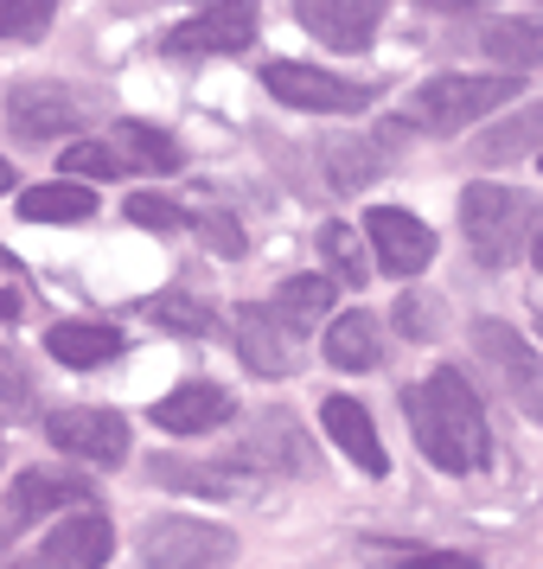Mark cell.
<instances>
[{
	"label": "cell",
	"mask_w": 543,
	"mask_h": 569,
	"mask_svg": "<svg viewBox=\"0 0 543 569\" xmlns=\"http://www.w3.org/2000/svg\"><path fill=\"white\" fill-rule=\"evenodd\" d=\"M461 231L473 243V257L486 269H505L531 250V231H537V206L517 192V186H492L473 180L461 192Z\"/></svg>",
	"instance_id": "6da1fadb"
},
{
	"label": "cell",
	"mask_w": 543,
	"mask_h": 569,
	"mask_svg": "<svg viewBox=\"0 0 543 569\" xmlns=\"http://www.w3.org/2000/svg\"><path fill=\"white\" fill-rule=\"evenodd\" d=\"M524 90L517 78H461V71H448V78H429L410 90V103H403V122L422 134H461L473 122H486L492 109H505Z\"/></svg>",
	"instance_id": "7a4b0ae2"
},
{
	"label": "cell",
	"mask_w": 543,
	"mask_h": 569,
	"mask_svg": "<svg viewBox=\"0 0 543 569\" xmlns=\"http://www.w3.org/2000/svg\"><path fill=\"white\" fill-rule=\"evenodd\" d=\"M237 543L224 525H205V518L185 512H160L141 525V569H218Z\"/></svg>",
	"instance_id": "3957f363"
},
{
	"label": "cell",
	"mask_w": 543,
	"mask_h": 569,
	"mask_svg": "<svg viewBox=\"0 0 543 569\" xmlns=\"http://www.w3.org/2000/svg\"><path fill=\"white\" fill-rule=\"evenodd\" d=\"M262 90L288 109H313V116H359L371 109V83L333 78V71H313V64H294V58H275L262 64Z\"/></svg>",
	"instance_id": "277c9868"
},
{
	"label": "cell",
	"mask_w": 543,
	"mask_h": 569,
	"mask_svg": "<svg viewBox=\"0 0 543 569\" xmlns=\"http://www.w3.org/2000/svg\"><path fill=\"white\" fill-rule=\"evenodd\" d=\"M422 397H429V410H435L441 436L454 441V455H461V467L473 473V467H486L492 455V436H486V403L473 397V385H466L454 365H435V378L422 385Z\"/></svg>",
	"instance_id": "5b68a950"
},
{
	"label": "cell",
	"mask_w": 543,
	"mask_h": 569,
	"mask_svg": "<svg viewBox=\"0 0 543 569\" xmlns=\"http://www.w3.org/2000/svg\"><path fill=\"white\" fill-rule=\"evenodd\" d=\"M46 436H52V448H64L71 461L83 467H122L129 461V416H115V410H52L46 416Z\"/></svg>",
	"instance_id": "8992f818"
},
{
	"label": "cell",
	"mask_w": 543,
	"mask_h": 569,
	"mask_svg": "<svg viewBox=\"0 0 543 569\" xmlns=\"http://www.w3.org/2000/svg\"><path fill=\"white\" fill-rule=\"evenodd\" d=\"M231 327H237V359L250 365L257 378H294V371L308 365L301 333H294V327H288L269 301H243Z\"/></svg>",
	"instance_id": "52a82bcc"
},
{
	"label": "cell",
	"mask_w": 543,
	"mask_h": 569,
	"mask_svg": "<svg viewBox=\"0 0 543 569\" xmlns=\"http://www.w3.org/2000/svg\"><path fill=\"white\" fill-rule=\"evenodd\" d=\"M473 352L499 371V385L512 390V403L524 416H537L543 422V378H537V346L505 327V320H473Z\"/></svg>",
	"instance_id": "ba28073f"
},
{
	"label": "cell",
	"mask_w": 543,
	"mask_h": 569,
	"mask_svg": "<svg viewBox=\"0 0 543 569\" xmlns=\"http://www.w3.org/2000/svg\"><path fill=\"white\" fill-rule=\"evenodd\" d=\"M7 122L27 134V141H64L90 122V103L64 83H13L7 97Z\"/></svg>",
	"instance_id": "9c48e42d"
},
{
	"label": "cell",
	"mask_w": 543,
	"mask_h": 569,
	"mask_svg": "<svg viewBox=\"0 0 543 569\" xmlns=\"http://www.w3.org/2000/svg\"><path fill=\"white\" fill-rule=\"evenodd\" d=\"M90 499H97V487L78 467H27L7 492V512H13V525H39L52 512H90Z\"/></svg>",
	"instance_id": "30bf717a"
},
{
	"label": "cell",
	"mask_w": 543,
	"mask_h": 569,
	"mask_svg": "<svg viewBox=\"0 0 543 569\" xmlns=\"http://www.w3.org/2000/svg\"><path fill=\"white\" fill-rule=\"evenodd\" d=\"M364 237H371V257L384 262V276H422L435 262V231L415 211H396V206L364 211Z\"/></svg>",
	"instance_id": "8fae6325"
},
{
	"label": "cell",
	"mask_w": 543,
	"mask_h": 569,
	"mask_svg": "<svg viewBox=\"0 0 543 569\" xmlns=\"http://www.w3.org/2000/svg\"><path fill=\"white\" fill-rule=\"evenodd\" d=\"M257 39V0H211L185 27L167 32V52H243Z\"/></svg>",
	"instance_id": "7c38bea8"
},
{
	"label": "cell",
	"mask_w": 543,
	"mask_h": 569,
	"mask_svg": "<svg viewBox=\"0 0 543 569\" xmlns=\"http://www.w3.org/2000/svg\"><path fill=\"white\" fill-rule=\"evenodd\" d=\"M294 13L313 39H326L339 52H364L384 20V0H294Z\"/></svg>",
	"instance_id": "4fadbf2b"
},
{
	"label": "cell",
	"mask_w": 543,
	"mask_h": 569,
	"mask_svg": "<svg viewBox=\"0 0 543 569\" xmlns=\"http://www.w3.org/2000/svg\"><path fill=\"white\" fill-rule=\"evenodd\" d=\"M231 416H237L231 390H224V385H205V378H192V385L167 390V397L154 403V422L167 429V436H211V429H224Z\"/></svg>",
	"instance_id": "5bb4252c"
},
{
	"label": "cell",
	"mask_w": 543,
	"mask_h": 569,
	"mask_svg": "<svg viewBox=\"0 0 543 569\" xmlns=\"http://www.w3.org/2000/svg\"><path fill=\"white\" fill-rule=\"evenodd\" d=\"M320 422H326L333 448L352 467H364V473H390V455H384V441H378V422H371V410H364L359 397H326V403H320Z\"/></svg>",
	"instance_id": "9a60e30c"
},
{
	"label": "cell",
	"mask_w": 543,
	"mask_h": 569,
	"mask_svg": "<svg viewBox=\"0 0 543 569\" xmlns=\"http://www.w3.org/2000/svg\"><path fill=\"white\" fill-rule=\"evenodd\" d=\"M237 455H243L250 467H275V473H301V467H313L308 436H301V422H294V416H282V410L257 416Z\"/></svg>",
	"instance_id": "2e32d148"
},
{
	"label": "cell",
	"mask_w": 543,
	"mask_h": 569,
	"mask_svg": "<svg viewBox=\"0 0 543 569\" xmlns=\"http://www.w3.org/2000/svg\"><path fill=\"white\" fill-rule=\"evenodd\" d=\"M39 550H46L58 569H103L109 557H115V531H109L103 512H71Z\"/></svg>",
	"instance_id": "e0dca14e"
},
{
	"label": "cell",
	"mask_w": 543,
	"mask_h": 569,
	"mask_svg": "<svg viewBox=\"0 0 543 569\" xmlns=\"http://www.w3.org/2000/svg\"><path fill=\"white\" fill-rule=\"evenodd\" d=\"M320 352L333 371H378L384 365V327H378V313H339L326 320V339H320Z\"/></svg>",
	"instance_id": "ac0fdd59"
},
{
	"label": "cell",
	"mask_w": 543,
	"mask_h": 569,
	"mask_svg": "<svg viewBox=\"0 0 543 569\" xmlns=\"http://www.w3.org/2000/svg\"><path fill=\"white\" fill-rule=\"evenodd\" d=\"M46 352L58 365H71V371H97V365L122 359V333L103 327V320H58L46 333Z\"/></svg>",
	"instance_id": "d6986e66"
},
{
	"label": "cell",
	"mask_w": 543,
	"mask_h": 569,
	"mask_svg": "<svg viewBox=\"0 0 543 569\" xmlns=\"http://www.w3.org/2000/svg\"><path fill=\"white\" fill-rule=\"evenodd\" d=\"M13 206H20L27 224H83L97 211V192L83 180H46V186H27Z\"/></svg>",
	"instance_id": "ffe728a7"
},
{
	"label": "cell",
	"mask_w": 543,
	"mask_h": 569,
	"mask_svg": "<svg viewBox=\"0 0 543 569\" xmlns=\"http://www.w3.org/2000/svg\"><path fill=\"white\" fill-rule=\"evenodd\" d=\"M148 480L154 487H180V492H199V499H231V492L250 487L243 467H205V461H173V455H154L148 461Z\"/></svg>",
	"instance_id": "44dd1931"
},
{
	"label": "cell",
	"mask_w": 543,
	"mask_h": 569,
	"mask_svg": "<svg viewBox=\"0 0 543 569\" xmlns=\"http://www.w3.org/2000/svg\"><path fill=\"white\" fill-rule=\"evenodd\" d=\"M109 148L122 154V167H141V173H173L180 167V141L154 122H115Z\"/></svg>",
	"instance_id": "7402d4cb"
},
{
	"label": "cell",
	"mask_w": 543,
	"mask_h": 569,
	"mask_svg": "<svg viewBox=\"0 0 543 569\" xmlns=\"http://www.w3.org/2000/svg\"><path fill=\"white\" fill-rule=\"evenodd\" d=\"M480 52H486L492 64L531 71V64H543V20H486Z\"/></svg>",
	"instance_id": "603a6c76"
},
{
	"label": "cell",
	"mask_w": 543,
	"mask_h": 569,
	"mask_svg": "<svg viewBox=\"0 0 543 569\" xmlns=\"http://www.w3.org/2000/svg\"><path fill=\"white\" fill-rule=\"evenodd\" d=\"M269 308L301 333V327H313V320H326V313H333V276H294V282L275 288V301H269Z\"/></svg>",
	"instance_id": "cb8c5ba5"
},
{
	"label": "cell",
	"mask_w": 543,
	"mask_h": 569,
	"mask_svg": "<svg viewBox=\"0 0 543 569\" xmlns=\"http://www.w3.org/2000/svg\"><path fill=\"white\" fill-rule=\"evenodd\" d=\"M403 416H410V429H415V448L429 455V461L441 467V473H466L461 467V455H454V441L441 436V422H435V410H429V397H422V385H410L403 390Z\"/></svg>",
	"instance_id": "d4e9b609"
},
{
	"label": "cell",
	"mask_w": 543,
	"mask_h": 569,
	"mask_svg": "<svg viewBox=\"0 0 543 569\" xmlns=\"http://www.w3.org/2000/svg\"><path fill=\"white\" fill-rule=\"evenodd\" d=\"M543 141V103H531V109H517L512 122H499V129H486V141H480V160H517V154H531Z\"/></svg>",
	"instance_id": "484cf974"
},
{
	"label": "cell",
	"mask_w": 543,
	"mask_h": 569,
	"mask_svg": "<svg viewBox=\"0 0 543 569\" xmlns=\"http://www.w3.org/2000/svg\"><path fill=\"white\" fill-rule=\"evenodd\" d=\"M148 320H154L160 333H185V339H205L218 327V313L205 301H192V295H154L148 301Z\"/></svg>",
	"instance_id": "4316f807"
},
{
	"label": "cell",
	"mask_w": 543,
	"mask_h": 569,
	"mask_svg": "<svg viewBox=\"0 0 543 569\" xmlns=\"http://www.w3.org/2000/svg\"><path fill=\"white\" fill-rule=\"evenodd\" d=\"M371 563H390V569H480V557L466 550H429V543H364Z\"/></svg>",
	"instance_id": "83f0119b"
},
{
	"label": "cell",
	"mask_w": 543,
	"mask_h": 569,
	"mask_svg": "<svg viewBox=\"0 0 543 569\" xmlns=\"http://www.w3.org/2000/svg\"><path fill=\"white\" fill-rule=\"evenodd\" d=\"M320 257L333 269V282H345V288H359L364 276H371V257H364V243H359L352 224H326V231H320Z\"/></svg>",
	"instance_id": "f1b7e54d"
},
{
	"label": "cell",
	"mask_w": 543,
	"mask_h": 569,
	"mask_svg": "<svg viewBox=\"0 0 543 569\" xmlns=\"http://www.w3.org/2000/svg\"><path fill=\"white\" fill-rule=\"evenodd\" d=\"M58 167H64V180H122L129 173L109 141H64L58 148Z\"/></svg>",
	"instance_id": "f546056e"
},
{
	"label": "cell",
	"mask_w": 543,
	"mask_h": 569,
	"mask_svg": "<svg viewBox=\"0 0 543 569\" xmlns=\"http://www.w3.org/2000/svg\"><path fill=\"white\" fill-rule=\"evenodd\" d=\"M326 173H333L339 192H359L364 180H378V173H384V154H378L371 141H333V154H326Z\"/></svg>",
	"instance_id": "4dcf8cb0"
},
{
	"label": "cell",
	"mask_w": 543,
	"mask_h": 569,
	"mask_svg": "<svg viewBox=\"0 0 543 569\" xmlns=\"http://www.w3.org/2000/svg\"><path fill=\"white\" fill-rule=\"evenodd\" d=\"M52 27V0H0V39H39Z\"/></svg>",
	"instance_id": "1f68e13d"
},
{
	"label": "cell",
	"mask_w": 543,
	"mask_h": 569,
	"mask_svg": "<svg viewBox=\"0 0 543 569\" xmlns=\"http://www.w3.org/2000/svg\"><path fill=\"white\" fill-rule=\"evenodd\" d=\"M129 224H141V231H180L192 218L173 199H160V192H129Z\"/></svg>",
	"instance_id": "d6a6232c"
},
{
	"label": "cell",
	"mask_w": 543,
	"mask_h": 569,
	"mask_svg": "<svg viewBox=\"0 0 543 569\" xmlns=\"http://www.w3.org/2000/svg\"><path fill=\"white\" fill-rule=\"evenodd\" d=\"M32 410V378H27V359H13L0 346V416H27Z\"/></svg>",
	"instance_id": "836d02e7"
},
{
	"label": "cell",
	"mask_w": 543,
	"mask_h": 569,
	"mask_svg": "<svg viewBox=\"0 0 543 569\" xmlns=\"http://www.w3.org/2000/svg\"><path fill=\"white\" fill-rule=\"evenodd\" d=\"M192 231L205 237L218 257H243V224H237V218H224V211H199V218H192Z\"/></svg>",
	"instance_id": "e575fe53"
},
{
	"label": "cell",
	"mask_w": 543,
	"mask_h": 569,
	"mask_svg": "<svg viewBox=\"0 0 543 569\" xmlns=\"http://www.w3.org/2000/svg\"><path fill=\"white\" fill-rule=\"evenodd\" d=\"M435 320H441L435 295H403V301H396V333L403 339H429L435 333Z\"/></svg>",
	"instance_id": "d590c367"
},
{
	"label": "cell",
	"mask_w": 543,
	"mask_h": 569,
	"mask_svg": "<svg viewBox=\"0 0 543 569\" xmlns=\"http://www.w3.org/2000/svg\"><path fill=\"white\" fill-rule=\"evenodd\" d=\"M20 308H27V301H20V288L0 282V320H20Z\"/></svg>",
	"instance_id": "8d00e7d4"
},
{
	"label": "cell",
	"mask_w": 543,
	"mask_h": 569,
	"mask_svg": "<svg viewBox=\"0 0 543 569\" xmlns=\"http://www.w3.org/2000/svg\"><path fill=\"white\" fill-rule=\"evenodd\" d=\"M7 531H20V525H13V512H7V499H0V538H7Z\"/></svg>",
	"instance_id": "74e56055"
},
{
	"label": "cell",
	"mask_w": 543,
	"mask_h": 569,
	"mask_svg": "<svg viewBox=\"0 0 543 569\" xmlns=\"http://www.w3.org/2000/svg\"><path fill=\"white\" fill-rule=\"evenodd\" d=\"M0 192H13V167L7 160H0Z\"/></svg>",
	"instance_id": "f35d334b"
},
{
	"label": "cell",
	"mask_w": 543,
	"mask_h": 569,
	"mask_svg": "<svg viewBox=\"0 0 543 569\" xmlns=\"http://www.w3.org/2000/svg\"><path fill=\"white\" fill-rule=\"evenodd\" d=\"M429 7H486V0H429Z\"/></svg>",
	"instance_id": "ab89813d"
},
{
	"label": "cell",
	"mask_w": 543,
	"mask_h": 569,
	"mask_svg": "<svg viewBox=\"0 0 543 569\" xmlns=\"http://www.w3.org/2000/svg\"><path fill=\"white\" fill-rule=\"evenodd\" d=\"M531 257H537V269H543V224H537V243H531Z\"/></svg>",
	"instance_id": "60d3db41"
},
{
	"label": "cell",
	"mask_w": 543,
	"mask_h": 569,
	"mask_svg": "<svg viewBox=\"0 0 543 569\" xmlns=\"http://www.w3.org/2000/svg\"><path fill=\"white\" fill-rule=\"evenodd\" d=\"M537 346H543V313H537Z\"/></svg>",
	"instance_id": "b9f144b4"
},
{
	"label": "cell",
	"mask_w": 543,
	"mask_h": 569,
	"mask_svg": "<svg viewBox=\"0 0 543 569\" xmlns=\"http://www.w3.org/2000/svg\"><path fill=\"white\" fill-rule=\"evenodd\" d=\"M537 167H543V154H537Z\"/></svg>",
	"instance_id": "7bdbcfd3"
}]
</instances>
